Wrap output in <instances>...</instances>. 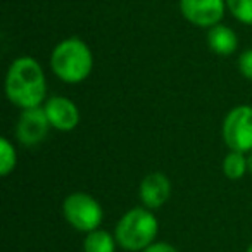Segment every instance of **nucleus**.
<instances>
[{
	"instance_id": "nucleus-11",
	"label": "nucleus",
	"mask_w": 252,
	"mask_h": 252,
	"mask_svg": "<svg viewBox=\"0 0 252 252\" xmlns=\"http://www.w3.org/2000/svg\"><path fill=\"white\" fill-rule=\"evenodd\" d=\"M116 247H118V242L114 233L102 228L85 233L83 245H81L83 252H116Z\"/></svg>"
},
{
	"instance_id": "nucleus-16",
	"label": "nucleus",
	"mask_w": 252,
	"mask_h": 252,
	"mask_svg": "<svg viewBox=\"0 0 252 252\" xmlns=\"http://www.w3.org/2000/svg\"><path fill=\"white\" fill-rule=\"evenodd\" d=\"M142 252H180L175 245L168 244V242H154L152 245H149L147 249H144Z\"/></svg>"
},
{
	"instance_id": "nucleus-3",
	"label": "nucleus",
	"mask_w": 252,
	"mask_h": 252,
	"mask_svg": "<svg viewBox=\"0 0 252 252\" xmlns=\"http://www.w3.org/2000/svg\"><path fill=\"white\" fill-rule=\"evenodd\" d=\"M159 233V221L154 211L145 206L128 209L114 226L118 247L126 252H142L152 245Z\"/></svg>"
},
{
	"instance_id": "nucleus-17",
	"label": "nucleus",
	"mask_w": 252,
	"mask_h": 252,
	"mask_svg": "<svg viewBox=\"0 0 252 252\" xmlns=\"http://www.w3.org/2000/svg\"><path fill=\"white\" fill-rule=\"evenodd\" d=\"M247 164H249V175L252 176V151L247 154Z\"/></svg>"
},
{
	"instance_id": "nucleus-2",
	"label": "nucleus",
	"mask_w": 252,
	"mask_h": 252,
	"mask_svg": "<svg viewBox=\"0 0 252 252\" xmlns=\"http://www.w3.org/2000/svg\"><path fill=\"white\" fill-rule=\"evenodd\" d=\"M50 69L61 81L78 85L94 69V54L81 38L71 36L54 47L50 54Z\"/></svg>"
},
{
	"instance_id": "nucleus-4",
	"label": "nucleus",
	"mask_w": 252,
	"mask_h": 252,
	"mask_svg": "<svg viewBox=\"0 0 252 252\" xmlns=\"http://www.w3.org/2000/svg\"><path fill=\"white\" fill-rule=\"evenodd\" d=\"M63 216L71 228L81 233L100 228L104 209L94 195L87 192H73L63 200Z\"/></svg>"
},
{
	"instance_id": "nucleus-14",
	"label": "nucleus",
	"mask_w": 252,
	"mask_h": 252,
	"mask_svg": "<svg viewBox=\"0 0 252 252\" xmlns=\"http://www.w3.org/2000/svg\"><path fill=\"white\" fill-rule=\"evenodd\" d=\"M226 7L237 21L252 26V0H226Z\"/></svg>"
},
{
	"instance_id": "nucleus-5",
	"label": "nucleus",
	"mask_w": 252,
	"mask_h": 252,
	"mask_svg": "<svg viewBox=\"0 0 252 252\" xmlns=\"http://www.w3.org/2000/svg\"><path fill=\"white\" fill-rule=\"evenodd\" d=\"M221 138L228 151L249 154L252 151V105L231 107L221 123Z\"/></svg>"
},
{
	"instance_id": "nucleus-18",
	"label": "nucleus",
	"mask_w": 252,
	"mask_h": 252,
	"mask_svg": "<svg viewBox=\"0 0 252 252\" xmlns=\"http://www.w3.org/2000/svg\"><path fill=\"white\" fill-rule=\"evenodd\" d=\"M245 252H252V242H251V244H249V247L245 249Z\"/></svg>"
},
{
	"instance_id": "nucleus-7",
	"label": "nucleus",
	"mask_w": 252,
	"mask_h": 252,
	"mask_svg": "<svg viewBox=\"0 0 252 252\" xmlns=\"http://www.w3.org/2000/svg\"><path fill=\"white\" fill-rule=\"evenodd\" d=\"M224 7L226 0H180L183 18L199 28L220 25L224 16Z\"/></svg>"
},
{
	"instance_id": "nucleus-10",
	"label": "nucleus",
	"mask_w": 252,
	"mask_h": 252,
	"mask_svg": "<svg viewBox=\"0 0 252 252\" xmlns=\"http://www.w3.org/2000/svg\"><path fill=\"white\" fill-rule=\"evenodd\" d=\"M207 45L214 54L221 57H228L237 50L238 47V38L237 33L224 25H214L207 32Z\"/></svg>"
},
{
	"instance_id": "nucleus-12",
	"label": "nucleus",
	"mask_w": 252,
	"mask_h": 252,
	"mask_svg": "<svg viewBox=\"0 0 252 252\" xmlns=\"http://www.w3.org/2000/svg\"><path fill=\"white\" fill-rule=\"evenodd\" d=\"M221 169L223 175L228 180H240L249 173V164H247V154L238 151H228V154L223 158L221 162Z\"/></svg>"
},
{
	"instance_id": "nucleus-1",
	"label": "nucleus",
	"mask_w": 252,
	"mask_h": 252,
	"mask_svg": "<svg viewBox=\"0 0 252 252\" xmlns=\"http://www.w3.org/2000/svg\"><path fill=\"white\" fill-rule=\"evenodd\" d=\"M5 97L18 109L40 107L47 100V80L43 67L30 56L18 57L5 74Z\"/></svg>"
},
{
	"instance_id": "nucleus-6",
	"label": "nucleus",
	"mask_w": 252,
	"mask_h": 252,
	"mask_svg": "<svg viewBox=\"0 0 252 252\" xmlns=\"http://www.w3.org/2000/svg\"><path fill=\"white\" fill-rule=\"evenodd\" d=\"M50 123L47 118L43 105L32 109H23L16 125V138L25 147H35L42 144L50 131Z\"/></svg>"
},
{
	"instance_id": "nucleus-15",
	"label": "nucleus",
	"mask_w": 252,
	"mask_h": 252,
	"mask_svg": "<svg viewBox=\"0 0 252 252\" xmlns=\"http://www.w3.org/2000/svg\"><path fill=\"white\" fill-rule=\"evenodd\" d=\"M238 71L245 80L252 81V49H247L238 57Z\"/></svg>"
},
{
	"instance_id": "nucleus-8",
	"label": "nucleus",
	"mask_w": 252,
	"mask_h": 252,
	"mask_svg": "<svg viewBox=\"0 0 252 252\" xmlns=\"http://www.w3.org/2000/svg\"><path fill=\"white\" fill-rule=\"evenodd\" d=\"M43 111L49 118L50 126L61 133H69L80 125V109L69 97L64 95L49 97L43 102Z\"/></svg>"
},
{
	"instance_id": "nucleus-13",
	"label": "nucleus",
	"mask_w": 252,
	"mask_h": 252,
	"mask_svg": "<svg viewBox=\"0 0 252 252\" xmlns=\"http://www.w3.org/2000/svg\"><path fill=\"white\" fill-rule=\"evenodd\" d=\"M18 164V151L7 137L0 138V175L9 176Z\"/></svg>"
},
{
	"instance_id": "nucleus-9",
	"label": "nucleus",
	"mask_w": 252,
	"mask_h": 252,
	"mask_svg": "<svg viewBox=\"0 0 252 252\" xmlns=\"http://www.w3.org/2000/svg\"><path fill=\"white\" fill-rule=\"evenodd\" d=\"M171 180L161 171H152L138 185V199L147 209H161L171 197Z\"/></svg>"
}]
</instances>
